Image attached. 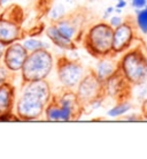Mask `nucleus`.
<instances>
[{"label": "nucleus", "instance_id": "obj_4", "mask_svg": "<svg viewBox=\"0 0 147 159\" xmlns=\"http://www.w3.org/2000/svg\"><path fill=\"white\" fill-rule=\"evenodd\" d=\"M75 91L80 102L84 105V107L89 103H91L92 100L105 97L103 82L98 79L93 69H89L88 72H85V75L80 80Z\"/></svg>", "mask_w": 147, "mask_h": 159}, {"label": "nucleus", "instance_id": "obj_11", "mask_svg": "<svg viewBox=\"0 0 147 159\" xmlns=\"http://www.w3.org/2000/svg\"><path fill=\"white\" fill-rule=\"evenodd\" d=\"M136 24L144 35H147V5L141 9H136Z\"/></svg>", "mask_w": 147, "mask_h": 159}, {"label": "nucleus", "instance_id": "obj_6", "mask_svg": "<svg viewBox=\"0 0 147 159\" xmlns=\"http://www.w3.org/2000/svg\"><path fill=\"white\" fill-rule=\"evenodd\" d=\"M137 24L130 19L114 29L113 35V56L122 54L131 48L137 39Z\"/></svg>", "mask_w": 147, "mask_h": 159}, {"label": "nucleus", "instance_id": "obj_14", "mask_svg": "<svg viewBox=\"0 0 147 159\" xmlns=\"http://www.w3.org/2000/svg\"><path fill=\"white\" fill-rule=\"evenodd\" d=\"M123 21H124L123 17L121 15H111L110 17L108 19V23L115 29V28H117L119 25H121V24L123 23Z\"/></svg>", "mask_w": 147, "mask_h": 159}, {"label": "nucleus", "instance_id": "obj_18", "mask_svg": "<svg viewBox=\"0 0 147 159\" xmlns=\"http://www.w3.org/2000/svg\"><path fill=\"white\" fill-rule=\"evenodd\" d=\"M127 5H128V1H127V0H116L115 7L123 9V8L127 7Z\"/></svg>", "mask_w": 147, "mask_h": 159}, {"label": "nucleus", "instance_id": "obj_12", "mask_svg": "<svg viewBox=\"0 0 147 159\" xmlns=\"http://www.w3.org/2000/svg\"><path fill=\"white\" fill-rule=\"evenodd\" d=\"M50 19L52 21H59L62 17L66 16V6L63 4H56L54 5L52 9L50 11Z\"/></svg>", "mask_w": 147, "mask_h": 159}, {"label": "nucleus", "instance_id": "obj_3", "mask_svg": "<svg viewBox=\"0 0 147 159\" xmlns=\"http://www.w3.org/2000/svg\"><path fill=\"white\" fill-rule=\"evenodd\" d=\"M58 77L60 83L64 89L75 90L80 80L85 75V68L83 64L76 59L61 57L58 60Z\"/></svg>", "mask_w": 147, "mask_h": 159}, {"label": "nucleus", "instance_id": "obj_22", "mask_svg": "<svg viewBox=\"0 0 147 159\" xmlns=\"http://www.w3.org/2000/svg\"><path fill=\"white\" fill-rule=\"evenodd\" d=\"M90 2H94V1H97V0H89Z\"/></svg>", "mask_w": 147, "mask_h": 159}, {"label": "nucleus", "instance_id": "obj_13", "mask_svg": "<svg viewBox=\"0 0 147 159\" xmlns=\"http://www.w3.org/2000/svg\"><path fill=\"white\" fill-rule=\"evenodd\" d=\"M24 48L28 51L35 52L38 51V50H41V48H48V45L45 42H41L39 39H28L24 42Z\"/></svg>", "mask_w": 147, "mask_h": 159}, {"label": "nucleus", "instance_id": "obj_15", "mask_svg": "<svg viewBox=\"0 0 147 159\" xmlns=\"http://www.w3.org/2000/svg\"><path fill=\"white\" fill-rule=\"evenodd\" d=\"M113 14H115V6H108V7L105 9V12H103L102 20H105V21L108 20Z\"/></svg>", "mask_w": 147, "mask_h": 159}, {"label": "nucleus", "instance_id": "obj_5", "mask_svg": "<svg viewBox=\"0 0 147 159\" xmlns=\"http://www.w3.org/2000/svg\"><path fill=\"white\" fill-rule=\"evenodd\" d=\"M24 67H25V74L29 79L32 81H40L45 79L53 68L52 54L46 48L35 51L27 60Z\"/></svg>", "mask_w": 147, "mask_h": 159}, {"label": "nucleus", "instance_id": "obj_9", "mask_svg": "<svg viewBox=\"0 0 147 159\" xmlns=\"http://www.w3.org/2000/svg\"><path fill=\"white\" fill-rule=\"evenodd\" d=\"M47 37L51 39V42L55 46H58L61 50H68V51H75L76 50V42L74 39H70L68 37L63 36L61 32L59 31V29L56 28V25H51L50 28L46 30Z\"/></svg>", "mask_w": 147, "mask_h": 159}, {"label": "nucleus", "instance_id": "obj_7", "mask_svg": "<svg viewBox=\"0 0 147 159\" xmlns=\"http://www.w3.org/2000/svg\"><path fill=\"white\" fill-rule=\"evenodd\" d=\"M105 88V96L115 98L119 102L121 100H127L128 95L130 93V88L131 85L128 83L119 70L113 74V75L103 82Z\"/></svg>", "mask_w": 147, "mask_h": 159}, {"label": "nucleus", "instance_id": "obj_2", "mask_svg": "<svg viewBox=\"0 0 147 159\" xmlns=\"http://www.w3.org/2000/svg\"><path fill=\"white\" fill-rule=\"evenodd\" d=\"M113 35L114 28L103 20L92 24L83 32L82 43L93 58L100 59L113 56Z\"/></svg>", "mask_w": 147, "mask_h": 159}, {"label": "nucleus", "instance_id": "obj_1", "mask_svg": "<svg viewBox=\"0 0 147 159\" xmlns=\"http://www.w3.org/2000/svg\"><path fill=\"white\" fill-rule=\"evenodd\" d=\"M119 70L131 87L143 85L147 81V48L132 45L119 58Z\"/></svg>", "mask_w": 147, "mask_h": 159}, {"label": "nucleus", "instance_id": "obj_21", "mask_svg": "<svg viewBox=\"0 0 147 159\" xmlns=\"http://www.w3.org/2000/svg\"><path fill=\"white\" fill-rule=\"evenodd\" d=\"M8 0H1V2H7Z\"/></svg>", "mask_w": 147, "mask_h": 159}, {"label": "nucleus", "instance_id": "obj_24", "mask_svg": "<svg viewBox=\"0 0 147 159\" xmlns=\"http://www.w3.org/2000/svg\"><path fill=\"white\" fill-rule=\"evenodd\" d=\"M114 1H116V0H114Z\"/></svg>", "mask_w": 147, "mask_h": 159}, {"label": "nucleus", "instance_id": "obj_17", "mask_svg": "<svg viewBox=\"0 0 147 159\" xmlns=\"http://www.w3.org/2000/svg\"><path fill=\"white\" fill-rule=\"evenodd\" d=\"M122 119L128 120V121H135V120H141L143 118H141V116H139L138 114L131 113V114H129V116H122Z\"/></svg>", "mask_w": 147, "mask_h": 159}, {"label": "nucleus", "instance_id": "obj_19", "mask_svg": "<svg viewBox=\"0 0 147 159\" xmlns=\"http://www.w3.org/2000/svg\"><path fill=\"white\" fill-rule=\"evenodd\" d=\"M122 11H123V9L115 7V14H119V15H121V14H122Z\"/></svg>", "mask_w": 147, "mask_h": 159}, {"label": "nucleus", "instance_id": "obj_16", "mask_svg": "<svg viewBox=\"0 0 147 159\" xmlns=\"http://www.w3.org/2000/svg\"><path fill=\"white\" fill-rule=\"evenodd\" d=\"M147 5V0H131V6L135 9H141Z\"/></svg>", "mask_w": 147, "mask_h": 159}, {"label": "nucleus", "instance_id": "obj_23", "mask_svg": "<svg viewBox=\"0 0 147 159\" xmlns=\"http://www.w3.org/2000/svg\"><path fill=\"white\" fill-rule=\"evenodd\" d=\"M54 1H58V0H54Z\"/></svg>", "mask_w": 147, "mask_h": 159}, {"label": "nucleus", "instance_id": "obj_20", "mask_svg": "<svg viewBox=\"0 0 147 159\" xmlns=\"http://www.w3.org/2000/svg\"><path fill=\"white\" fill-rule=\"evenodd\" d=\"M76 0H66V2H68V4H74Z\"/></svg>", "mask_w": 147, "mask_h": 159}, {"label": "nucleus", "instance_id": "obj_10", "mask_svg": "<svg viewBox=\"0 0 147 159\" xmlns=\"http://www.w3.org/2000/svg\"><path fill=\"white\" fill-rule=\"evenodd\" d=\"M131 108H132V105L130 102H128V100H121L116 105H114L111 108L108 110L107 116L109 118H114V119H116V118H122Z\"/></svg>", "mask_w": 147, "mask_h": 159}, {"label": "nucleus", "instance_id": "obj_8", "mask_svg": "<svg viewBox=\"0 0 147 159\" xmlns=\"http://www.w3.org/2000/svg\"><path fill=\"white\" fill-rule=\"evenodd\" d=\"M100 81L105 82L113 74L119 70V58L117 56H108L98 59L96 68L93 69Z\"/></svg>", "mask_w": 147, "mask_h": 159}]
</instances>
